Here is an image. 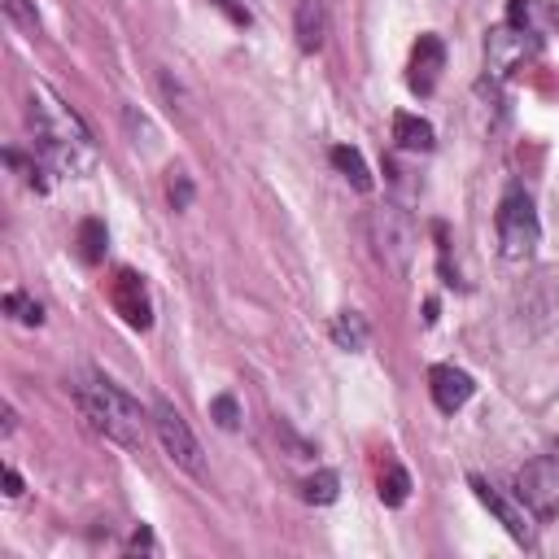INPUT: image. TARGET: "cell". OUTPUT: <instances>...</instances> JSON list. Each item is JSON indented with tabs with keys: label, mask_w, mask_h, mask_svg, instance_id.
<instances>
[{
	"label": "cell",
	"mask_w": 559,
	"mask_h": 559,
	"mask_svg": "<svg viewBox=\"0 0 559 559\" xmlns=\"http://www.w3.org/2000/svg\"><path fill=\"white\" fill-rule=\"evenodd\" d=\"M27 127L40 145L44 162L62 175H92L97 171V140L83 127V118L57 97L49 83H31Z\"/></svg>",
	"instance_id": "1"
},
{
	"label": "cell",
	"mask_w": 559,
	"mask_h": 559,
	"mask_svg": "<svg viewBox=\"0 0 559 559\" xmlns=\"http://www.w3.org/2000/svg\"><path fill=\"white\" fill-rule=\"evenodd\" d=\"M75 402H79L83 420L97 428V433L110 437V442L127 446V450L145 446L149 415L140 411V402L132 394H123L114 380H105V376H79L75 380Z\"/></svg>",
	"instance_id": "2"
},
{
	"label": "cell",
	"mask_w": 559,
	"mask_h": 559,
	"mask_svg": "<svg viewBox=\"0 0 559 559\" xmlns=\"http://www.w3.org/2000/svg\"><path fill=\"white\" fill-rule=\"evenodd\" d=\"M494 223H498V245H503V258H511V263L529 258L533 249H538V241H542L538 210H533L529 193H520V188H511V193L503 197Z\"/></svg>",
	"instance_id": "3"
},
{
	"label": "cell",
	"mask_w": 559,
	"mask_h": 559,
	"mask_svg": "<svg viewBox=\"0 0 559 559\" xmlns=\"http://www.w3.org/2000/svg\"><path fill=\"white\" fill-rule=\"evenodd\" d=\"M372 245H376L380 263L402 280L411 271V258H415V223H411V214L402 206H380L372 214Z\"/></svg>",
	"instance_id": "4"
},
{
	"label": "cell",
	"mask_w": 559,
	"mask_h": 559,
	"mask_svg": "<svg viewBox=\"0 0 559 559\" xmlns=\"http://www.w3.org/2000/svg\"><path fill=\"white\" fill-rule=\"evenodd\" d=\"M153 433H158L162 450H166V455H171L175 463H180L188 477H206V455H201V442L193 437L188 420H184V415L175 411L166 398L153 402Z\"/></svg>",
	"instance_id": "5"
},
{
	"label": "cell",
	"mask_w": 559,
	"mask_h": 559,
	"mask_svg": "<svg viewBox=\"0 0 559 559\" xmlns=\"http://www.w3.org/2000/svg\"><path fill=\"white\" fill-rule=\"evenodd\" d=\"M516 490H520V503H529L533 516L551 520L559 511V463L555 459H533L516 477Z\"/></svg>",
	"instance_id": "6"
},
{
	"label": "cell",
	"mask_w": 559,
	"mask_h": 559,
	"mask_svg": "<svg viewBox=\"0 0 559 559\" xmlns=\"http://www.w3.org/2000/svg\"><path fill=\"white\" fill-rule=\"evenodd\" d=\"M538 53V35H533L529 27H498L485 35V62H490V70L498 79L511 75L516 66H525V57Z\"/></svg>",
	"instance_id": "7"
},
{
	"label": "cell",
	"mask_w": 559,
	"mask_h": 559,
	"mask_svg": "<svg viewBox=\"0 0 559 559\" xmlns=\"http://www.w3.org/2000/svg\"><path fill=\"white\" fill-rule=\"evenodd\" d=\"M110 302H114V311L123 315V324H127V328L145 332V328L153 324L149 284H145V276H136L132 267H123V271L114 276V284H110Z\"/></svg>",
	"instance_id": "8"
},
{
	"label": "cell",
	"mask_w": 559,
	"mask_h": 559,
	"mask_svg": "<svg viewBox=\"0 0 559 559\" xmlns=\"http://www.w3.org/2000/svg\"><path fill=\"white\" fill-rule=\"evenodd\" d=\"M442 66H446V44L437 40V35H420L411 49V92H420V97H428V92L437 88V79H442Z\"/></svg>",
	"instance_id": "9"
},
{
	"label": "cell",
	"mask_w": 559,
	"mask_h": 559,
	"mask_svg": "<svg viewBox=\"0 0 559 559\" xmlns=\"http://www.w3.org/2000/svg\"><path fill=\"white\" fill-rule=\"evenodd\" d=\"M472 376L463 372V367H450V363H442V367H433L428 372V394H433V402H437V411H446V415H455L463 402L472 398Z\"/></svg>",
	"instance_id": "10"
},
{
	"label": "cell",
	"mask_w": 559,
	"mask_h": 559,
	"mask_svg": "<svg viewBox=\"0 0 559 559\" xmlns=\"http://www.w3.org/2000/svg\"><path fill=\"white\" fill-rule=\"evenodd\" d=\"M472 490H477V498L494 511V516H498V525H503V529L511 533V538H516V542H525V546H533V520L525 516V511H520V507H511L507 498L498 494L490 481H481V477H472Z\"/></svg>",
	"instance_id": "11"
},
{
	"label": "cell",
	"mask_w": 559,
	"mask_h": 559,
	"mask_svg": "<svg viewBox=\"0 0 559 559\" xmlns=\"http://www.w3.org/2000/svg\"><path fill=\"white\" fill-rule=\"evenodd\" d=\"M293 31H297V49L302 53L324 49V40H328V0H297Z\"/></svg>",
	"instance_id": "12"
},
{
	"label": "cell",
	"mask_w": 559,
	"mask_h": 559,
	"mask_svg": "<svg viewBox=\"0 0 559 559\" xmlns=\"http://www.w3.org/2000/svg\"><path fill=\"white\" fill-rule=\"evenodd\" d=\"M394 140H398V149H407V153H428L433 149V123L420 114H398L394 118Z\"/></svg>",
	"instance_id": "13"
},
{
	"label": "cell",
	"mask_w": 559,
	"mask_h": 559,
	"mask_svg": "<svg viewBox=\"0 0 559 559\" xmlns=\"http://www.w3.org/2000/svg\"><path fill=\"white\" fill-rule=\"evenodd\" d=\"M332 341L350 354L367 350V319L359 311H341L337 319H332Z\"/></svg>",
	"instance_id": "14"
},
{
	"label": "cell",
	"mask_w": 559,
	"mask_h": 559,
	"mask_svg": "<svg viewBox=\"0 0 559 559\" xmlns=\"http://www.w3.org/2000/svg\"><path fill=\"white\" fill-rule=\"evenodd\" d=\"M332 166H337L346 180L359 188V193H372V171H367V162H363V153L359 149H350V145H337L332 149Z\"/></svg>",
	"instance_id": "15"
},
{
	"label": "cell",
	"mask_w": 559,
	"mask_h": 559,
	"mask_svg": "<svg viewBox=\"0 0 559 559\" xmlns=\"http://www.w3.org/2000/svg\"><path fill=\"white\" fill-rule=\"evenodd\" d=\"M105 241H110V236H105L101 219H83L79 223V258H83V263H101V258H105Z\"/></svg>",
	"instance_id": "16"
},
{
	"label": "cell",
	"mask_w": 559,
	"mask_h": 559,
	"mask_svg": "<svg viewBox=\"0 0 559 559\" xmlns=\"http://www.w3.org/2000/svg\"><path fill=\"white\" fill-rule=\"evenodd\" d=\"M337 490H341V481H337V472H328V468L302 481V498H306V503H315V507L337 503Z\"/></svg>",
	"instance_id": "17"
},
{
	"label": "cell",
	"mask_w": 559,
	"mask_h": 559,
	"mask_svg": "<svg viewBox=\"0 0 559 559\" xmlns=\"http://www.w3.org/2000/svg\"><path fill=\"white\" fill-rule=\"evenodd\" d=\"M411 498V477H407V468H385V477H380V503L385 507H402Z\"/></svg>",
	"instance_id": "18"
},
{
	"label": "cell",
	"mask_w": 559,
	"mask_h": 559,
	"mask_svg": "<svg viewBox=\"0 0 559 559\" xmlns=\"http://www.w3.org/2000/svg\"><path fill=\"white\" fill-rule=\"evenodd\" d=\"M210 420L223 428V433H236L241 428V402H236L232 394H219L210 402Z\"/></svg>",
	"instance_id": "19"
},
{
	"label": "cell",
	"mask_w": 559,
	"mask_h": 559,
	"mask_svg": "<svg viewBox=\"0 0 559 559\" xmlns=\"http://www.w3.org/2000/svg\"><path fill=\"white\" fill-rule=\"evenodd\" d=\"M5 14L18 22L22 31H40V14H35V0H5Z\"/></svg>",
	"instance_id": "20"
},
{
	"label": "cell",
	"mask_w": 559,
	"mask_h": 559,
	"mask_svg": "<svg viewBox=\"0 0 559 559\" xmlns=\"http://www.w3.org/2000/svg\"><path fill=\"white\" fill-rule=\"evenodd\" d=\"M166 197H171V206H175V210H188V206H193V180H188L184 171H171Z\"/></svg>",
	"instance_id": "21"
},
{
	"label": "cell",
	"mask_w": 559,
	"mask_h": 559,
	"mask_svg": "<svg viewBox=\"0 0 559 559\" xmlns=\"http://www.w3.org/2000/svg\"><path fill=\"white\" fill-rule=\"evenodd\" d=\"M5 311H14V319H22V324H40V319H44L40 306L27 302L22 293H9V297H5Z\"/></svg>",
	"instance_id": "22"
},
{
	"label": "cell",
	"mask_w": 559,
	"mask_h": 559,
	"mask_svg": "<svg viewBox=\"0 0 559 559\" xmlns=\"http://www.w3.org/2000/svg\"><path fill=\"white\" fill-rule=\"evenodd\" d=\"M529 0H511V5H507V22H511V27H529Z\"/></svg>",
	"instance_id": "23"
},
{
	"label": "cell",
	"mask_w": 559,
	"mask_h": 559,
	"mask_svg": "<svg viewBox=\"0 0 559 559\" xmlns=\"http://www.w3.org/2000/svg\"><path fill=\"white\" fill-rule=\"evenodd\" d=\"M219 9H223V14H228L232 22H236V27H249V9L241 5V0H219Z\"/></svg>",
	"instance_id": "24"
},
{
	"label": "cell",
	"mask_w": 559,
	"mask_h": 559,
	"mask_svg": "<svg viewBox=\"0 0 559 559\" xmlns=\"http://www.w3.org/2000/svg\"><path fill=\"white\" fill-rule=\"evenodd\" d=\"M127 546H132V551H158V542H153V533H149V529H140Z\"/></svg>",
	"instance_id": "25"
},
{
	"label": "cell",
	"mask_w": 559,
	"mask_h": 559,
	"mask_svg": "<svg viewBox=\"0 0 559 559\" xmlns=\"http://www.w3.org/2000/svg\"><path fill=\"white\" fill-rule=\"evenodd\" d=\"M5 494H9V498H18V494H22V477H18L14 468H5Z\"/></svg>",
	"instance_id": "26"
},
{
	"label": "cell",
	"mask_w": 559,
	"mask_h": 559,
	"mask_svg": "<svg viewBox=\"0 0 559 559\" xmlns=\"http://www.w3.org/2000/svg\"><path fill=\"white\" fill-rule=\"evenodd\" d=\"M551 22L559 27V0H551Z\"/></svg>",
	"instance_id": "27"
}]
</instances>
